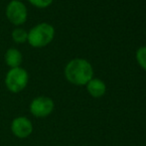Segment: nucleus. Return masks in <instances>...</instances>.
I'll list each match as a JSON object with an SVG mask.
<instances>
[{
  "label": "nucleus",
  "mask_w": 146,
  "mask_h": 146,
  "mask_svg": "<svg viewBox=\"0 0 146 146\" xmlns=\"http://www.w3.org/2000/svg\"><path fill=\"white\" fill-rule=\"evenodd\" d=\"M12 36H13L14 41H15V42H18V43L25 42V40L28 38L27 33H26L23 29H15L13 31Z\"/></svg>",
  "instance_id": "9d476101"
},
{
  "label": "nucleus",
  "mask_w": 146,
  "mask_h": 146,
  "mask_svg": "<svg viewBox=\"0 0 146 146\" xmlns=\"http://www.w3.org/2000/svg\"><path fill=\"white\" fill-rule=\"evenodd\" d=\"M11 131L18 138H27L33 132V124L30 119L25 116L16 117L11 123Z\"/></svg>",
  "instance_id": "39448f33"
},
{
  "label": "nucleus",
  "mask_w": 146,
  "mask_h": 146,
  "mask_svg": "<svg viewBox=\"0 0 146 146\" xmlns=\"http://www.w3.org/2000/svg\"><path fill=\"white\" fill-rule=\"evenodd\" d=\"M5 84L8 90L12 92H20L28 84V74L24 69L13 68L6 75Z\"/></svg>",
  "instance_id": "7ed1b4c3"
},
{
  "label": "nucleus",
  "mask_w": 146,
  "mask_h": 146,
  "mask_svg": "<svg viewBox=\"0 0 146 146\" xmlns=\"http://www.w3.org/2000/svg\"><path fill=\"white\" fill-rule=\"evenodd\" d=\"M94 71L88 61L84 59L72 60L65 69V76L70 83L77 86H85L92 79Z\"/></svg>",
  "instance_id": "f257e3e1"
},
{
  "label": "nucleus",
  "mask_w": 146,
  "mask_h": 146,
  "mask_svg": "<svg viewBox=\"0 0 146 146\" xmlns=\"http://www.w3.org/2000/svg\"><path fill=\"white\" fill-rule=\"evenodd\" d=\"M87 90L88 94L92 98H98L106 94V86L102 80L100 79H92L87 84Z\"/></svg>",
  "instance_id": "0eeeda50"
},
{
  "label": "nucleus",
  "mask_w": 146,
  "mask_h": 146,
  "mask_svg": "<svg viewBox=\"0 0 146 146\" xmlns=\"http://www.w3.org/2000/svg\"><path fill=\"white\" fill-rule=\"evenodd\" d=\"M55 108L52 98L48 96H37L30 104V112L35 117L43 118L50 115Z\"/></svg>",
  "instance_id": "20e7f679"
},
{
  "label": "nucleus",
  "mask_w": 146,
  "mask_h": 146,
  "mask_svg": "<svg viewBox=\"0 0 146 146\" xmlns=\"http://www.w3.org/2000/svg\"><path fill=\"white\" fill-rule=\"evenodd\" d=\"M5 61L8 66L13 69V68H18L20 64L22 63V55L16 49H9L6 52L5 55Z\"/></svg>",
  "instance_id": "6e6552de"
},
{
  "label": "nucleus",
  "mask_w": 146,
  "mask_h": 146,
  "mask_svg": "<svg viewBox=\"0 0 146 146\" xmlns=\"http://www.w3.org/2000/svg\"><path fill=\"white\" fill-rule=\"evenodd\" d=\"M136 59L138 64L146 71V47H141L136 53Z\"/></svg>",
  "instance_id": "1a4fd4ad"
},
{
  "label": "nucleus",
  "mask_w": 146,
  "mask_h": 146,
  "mask_svg": "<svg viewBox=\"0 0 146 146\" xmlns=\"http://www.w3.org/2000/svg\"><path fill=\"white\" fill-rule=\"evenodd\" d=\"M54 37V28L46 23L34 27L28 35L29 43L34 47H44L52 41Z\"/></svg>",
  "instance_id": "f03ea898"
},
{
  "label": "nucleus",
  "mask_w": 146,
  "mask_h": 146,
  "mask_svg": "<svg viewBox=\"0 0 146 146\" xmlns=\"http://www.w3.org/2000/svg\"><path fill=\"white\" fill-rule=\"evenodd\" d=\"M6 14H7L8 19L16 25H19V24L25 22L26 16H27L26 7L24 6V4L20 1H16V0L12 1L7 6Z\"/></svg>",
  "instance_id": "423d86ee"
},
{
  "label": "nucleus",
  "mask_w": 146,
  "mask_h": 146,
  "mask_svg": "<svg viewBox=\"0 0 146 146\" xmlns=\"http://www.w3.org/2000/svg\"><path fill=\"white\" fill-rule=\"evenodd\" d=\"M29 1L37 7H47L52 3L53 0H29Z\"/></svg>",
  "instance_id": "9b49d317"
}]
</instances>
